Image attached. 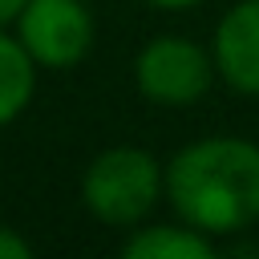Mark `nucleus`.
Here are the masks:
<instances>
[{
	"instance_id": "f257e3e1",
	"label": "nucleus",
	"mask_w": 259,
	"mask_h": 259,
	"mask_svg": "<svg viewBox=\"0 0 259 259\" xmlns=\"http://www.w3.org/2000/svg\"><path fill=\"white\" fill-rule=\"evenodd\" d=\"M170 210L210 239L259 223V146L235 134L186 142L166 162Z\"/></svg>"
},
{
	"instance_id": "f03ea898",
	"label": "nucleus",
	"mask_w": 259,
	"mask_h": 259,
	"mask_svg": "<svg viewBox=\"0 0 259 259\" xmlns=\"http://www.w3.org/2000/svg\"><path fill=\"white\" fill-rule=\"evenodd\" d=\"M166 198V166L142 146H105L81 170V202L105 227H138Z\"/></svg>"
},
{
	"instance_id": "7ed1b4c3",
	"label": "nucleus",
	"mask_w": 259,
	"mask_h": 259,
	"mask_svg": "<svg viewBox=\"0 0 259 259\" xmlns=\"http://www.w3.org/2000/svg\"><path fill=\"white\" fill-rule=\"evenodd\" d=\"M214 77H219L214 53L190 36L162 32V36L146 40L134 57V89L150 105H162V109L198 105L210 93Z\"/></svg>"
},
{
	"instance_id": "20e7f679",
	"label": "nucleus",
	"mask_w": 259,
	"mask_h": 259,
	"mask_svg": "<svg viewBox=\"0 0 259 259\" xmlns=\"http://www.w3.org/2000/svg\"><path fill=\"white\" fill-rule=\"evenodd\" d=\"M12 32L36 69L69 73L93 49V12L85 0H24Z\"/></svg>"
},
{
	"instance_id": "39448f33",
	"label": "nucleus",
	"mask_w": 259,
	"mask_h": 259,
	"mask_svg": "<svg viewBox=\"0 0 259 259\" xmlns=\"http://www.w3.org/2000/svg\"><path fill=\"white\" fill-rule=\"evenodd\" d=\"M210 53L235 93L259 97V0H239L219 16Z\"/></svg>"
},
{
	"instance_id": "423d86ee",
	"label": "nucleus",
	"mask_w": 259,
	"mask_h": 259,
	"mask_svg": "<svg viewBox=\"0 0 259 259\" xmlns=\"http://www.w3.org/2000/svg\"><path fill=\"white\" fill-rule=\"evenodd\" d=\"M125 259H210L214 255V239L202 235L190 223H154V227H130L125 243H121Z\"/></svg>"
},
{
	"instance_id": "0eeeda50",
	"label": "nucleus",
	"mask_w": 259,
	"mask_h": 259,
	"mask_svg": "<svg viewBox=\"0 0 259 259\" xmlns=\"http://www.w3.org/2000/svg\"><path fill=\"white\" fill-rule=\"evenodd\" d=\"M36 73L40 69L28 57V49L16 40V32L0 28V130L12 125L28 109L36 93Z\"/></svg>"
},
{
	"instance_id": "6e6552de",
	"label": "nucleus",
	"mask_w": 259,
	"mask_h": 259,
	"mask_svg": "<svg viewBox=\"0 0 259 259\" xmlns=\"http://www.w3.org/2000/svg\"><path fill=\"white\" fill-rule=\"evenodd\" d=\"M0 259H32V243L8 223H0Z\"/></svg>"
},
{
	"instance_id": "1a4fd4ad",
	"label": "nucleus",
	"mask_w": 259,
	"mask_h": 259,
	"mask_svg": "<svg viewBox=\"0 0 259 259\" xmlns=\"http://www.w3.org/2000/svg\"><path fill=\"white\" fill-rule=\"evenodd\" d=\"M20 8H24V0H0V28H12Z\"/></svg>"
},
{
	"instance_id": "9d476101",
	"label": "nucleus",
	"mask_w": 259,
	"mask_h": 259,
	"mask_svg": "<svg viewBox=\"0 0 259 259\" xmlns=\"http://www.w3.org/2000/svg\"><path fill=\"white\" fill-rule=\"evenodd\" d=\"M150 8H166V12H182V8H198L202 0H146Z\"/></svg>"
}]
</instances>
